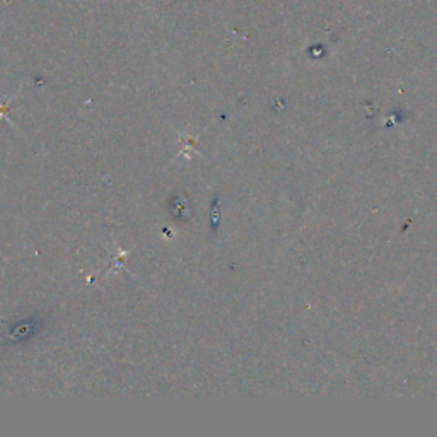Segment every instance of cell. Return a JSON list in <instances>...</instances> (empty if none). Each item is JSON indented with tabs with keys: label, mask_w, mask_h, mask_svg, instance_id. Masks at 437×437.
<instances>
[{
	"label": "cell",
	"mask_w": 437,
	"mask_h": 437,
	"mask_svg": "<svg viewBox=\"0 0 437 437\" xmlns=\"http://www.w3.org/2000/svg\"><path fill=\"white\" fill-rule=\"evenodd\" d=\"M45 326V320H43L39 314H31L28 318H21L16 323H12L6 331V340L11 345L17 343H26L29 340H33L41 328Z\"/></svg>",
	"instance_id": "6da1fadb"
}]
</instances>
